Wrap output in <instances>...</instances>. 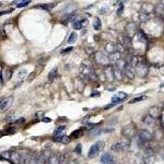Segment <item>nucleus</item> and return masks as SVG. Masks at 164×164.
Listing matches in <instances>:
<instances>
[{"label":"nucleus","mask_w":164,"mask_h":164,"mask_svg":"<svg viewBox=\"0 0 164 164\" xmlns=\"http://www.w3.org/2000/svg\"><path fill=\"white\" fill-rule=\"evenodd\" d=\"M138 57H133L130 61H128L126 69H125V73L130 79H133L136 74V66L138 62Z\"/></svg>","instance_id":"1"},{"label":"nucleus","mask_w":164,"mask_h":164,"mask_svg":"<svg viewBox=\"0 0 164 164\" xmlns=\"http://www.w3.org/2000/svg\"><path fill=\"white\" fill-rule=\"evenodd\" d=\"M103 141H98L95 144H93L89 149L88 152V158L89 159H94L97 156L99 155V153L102 151L103 148Z\"/></svg>","instance_id":"2"},{"label":"nucleus","mask_w":164,"mask_h":164,"mask_svg":"<svg viewBox=\"0 0 164 164\" xmlns=\"http://www.w3.org/2000/svg\"><path fill=\"white\" fill-rule=\"evenodd\" d=\"M94 60L95 62L102 66H108V64H110V57L109 56H107L106 54L101 52H98L94 55Z\"/></svg>","instance_id":"3"},{"label":"nucleus","mask_w":164,"mask_h":164,"mask_svg":"<svg viewBox=\"0 0 164 164\" xmlns=\"http://www.w3.org/2000/svg\"><path fill=\"white\" fill-rule=\"evenodd\" d=\"M149 68L147 65L143 62H138L136 66V74L139 77H144L147 76Z\"/></svg>","instance_id":"4"},{"label":"nucleus","mask_w":164,"mask_h":164,"mask_svg":"<svg viewBox=\"0 0 164 164\" xmlns=\"http://www.w3.org/2000/svg\"><path fill=\"white\" fill-rule=\"evenodd\" d=\"M129 146H130V142L129 141L116 142L111 146V149L113 150V152L118 153V152H122L124 150L127 149Z\"/></svg>","instance_id":"5"},{"label":"nucleus","mask_w":164,"mask_h":164,"mask_svg":"<svg viewBox=\"0 0 164 164\" xmlns=\"http://www.w3.org/2000/svg\"><path fill=\"white\" fill-rule=\"evenodd\" d=\"M139 140L142 143L149 142L152 139V134L147 130H140L137 134Z\"/></svg>","instance_id":"6"},{"label":"nucleus","mask_w":164,"mask_h":164,"mask_svg":"<svg viewBox=\"0 0 164 164\" xmlns=\"http://www.w3.org/2000/svg\"><path fill=\"white\" fill-rule=\"evenodd\" d=\"M13 101H14V97L11 96V95L2 99L1 102H0V109H1V111L3 112V111L8 109L12 104Z\"/></svg>","instance_id":"7"},{"label":"nucleus","mask_w":164,"mask_h":164,"mask_svg":"<svg viewBox=\"0 0 164 164\" xmlns=\"http://www.w3.org/2000/svg\"><path fill=\"white\" fill-rule=\"evenodd\" d=\"M127 93H125V92H118V93H116V94H114L113 97H112V103H114V104H116V103H119L122 102V101H124L126 99H127Z\"/></svg>","instance_id":"8"},{"label":"nucleus","mask_w":164,"mask_h":164,"mask_svg":"<svg viewBox=\"0 0 164 164\" xmlns=\"http://www.w3.org/2000/svg\"><path fill=\"white\" fill-rule=\"evenodd\" d=\"M137 32V28L135 23H129L126 26V36H128L130 39H132L133 36Z\"/></svg>","instance_id":"9"},{"label":"nucleus","mask_w":164,"mask_h":164,"mask_svg":"<svg viewBox=\"0 0 164 164\" xmlns=\"http://www.w3.org/2000/svg\"><path fill=\"white\" fill-rule=\"evenodd\" d=\"M80 72L87 78H91L92 76H94L93 72V67L89 65H83L80 69Z\"/></svg>","instance_id":"10"},{"label":"nucleus","mask_w":164,"mask_h":164,"mask_svg":"<svg viewBox=\"0 0 164 164\" xmlns=\"http://www.w3.org/2000/svg\"><path fill=\"white\" fill-rule=\"evenodd\" d=\"M122 133L126 137H133L135 135H136V129L133 126L131 125H128L126 126H125L122 129Z\"/></svg>","instance_id":"11"},{"label":"nucleus","mask_w":164,"mask_h":164,"mask_svg":"<svg viewBox=\"0 0 164 164\" xmlns=\"http://www.w3.org/2000/svg\"><path fill=\"white\" fill-rule=\"evenodd\" d=\"M100 162H102V164H116L114 160H113V157L108 153H103V154L101 156Z\"/></svg>","instance_id":"12"},{"label":"nucleus","mask_w":164,"mask_h":164,"mask_svg":"<svg viewBox=\"0 0 164 164\" xmlns=\"http://www.w3.org/2000/svg\"><path fill=\"white\" fill-rule=\"evenodd\" d=\"M88 25V20L83 19V20L77 21L73 23V28L75 30H81L83 27H85Z\"/></svg>","instance_id":"13"},{"label":"nucleus","mask_w":164,"mask_h":164,"mask_svg":"<svg viewBox=\"0 0 164 164\" xmlns=\"http://www.w3.org/2000/svg\"><path fill=\"white\" fill-rule=\"evenodd\" d=\"M104 48L105 51L109 54H113L116 52V44H114L113 43H108V44H106Z\"/></svg>","instance_id":"14"},{"label":"nucleus","mask_w":164,"mask_h":164,"mask_svg":"<svg viewBox=\"0 0 164 164\" xmlns=\"http://www.w3.org/2000/svg\"><path fill=\"white\" fill-rule=\"evenodd\" d=\"M126 64H127V62H126V60L121 58V59H119L118 61L115 63V67L118 68L119 70H121V71H125Z\"/></svg>","instance_id":"15"},{"label":"nucleus","mask_w":164,"mask_h":164,"mask_svg":"<svg viewBox=\"0 0 164 164\" xmlns=\"http://www.w3.org/2000/svg\"><path fill=\"white\" fill-rule=\"evenodd\" d=\"M60 162H61V159L59 156L57 154H53L50 156L47 161V164H60Z\"/></svg>","instance_id":"16"},{"label":"nucleus","mask_w":164,"mask_h":164,"mask_svg":"<svg viewBox=\"0 0 164 164\" xmlns=\"http://www.w3.org/2000/svg\"><path fill=\"white\" fill-rule=\"evenodd\" d=\"M104 75H105V79L108 80L109 81L113 80L114 79V72H113V69L108 67L104 71Z\"/></svg>","instance_id":"17"},{"label":"nucleus","mask_w":164,"mask_h":164,"mask_svg":"<svg viewBox=\"0 0 164 164\" xmlns=\"http://www.w3.org/2000/svg\"><path fill=\"white\" fill-rule=\"evenodd\" d=\"M149 115L152 116V117L154 119L158 118L159 116V108H157V107H155V106H153L152 108H150L149 110Z\"/></svg>","instance_id":"18"},{"label":"nucleus","mask_w":164,"mask_h":164,"mask_svg":"<svg viewBox=\"0 0 164 164\" xmlns=\"http://www.w3.org/2000/svg\"><path fill=\"white\" fill-rule=\"evenodd\" d=\"M113 72H114V79L116 80H122L123 79V71L119 70L118 68L114 67Z\"/></svg>","instance_id":"19"},{"label":"nucleus","mask_w":164,"mask_h":164,"mask_svg":"<svg viewBox=\"0 0 164 164\" xmlns=\"http://www.w3.org/2000/svg\"><path fill=\"white\" fill-rule=\"evenodd\" d=\"M57 76H58V69H57V67H54V69L51 70L50 72L48 73V78L50 81H53V80L56 79Z\"/></svg>","instance_id":"20"},{"label":"nucleus","mask_w":164,"mask_h":164,"mask_svg":"<svg viewBox=\"0 0 164 164\" xmlns=\"http://www.w3.org/2000/svg\"><path fill=\"white\" fill-rule=\"evenodd\" d=\"M156 11H157V14L159 15V17L164 19V4L162 2L157 5Z\"/></svg>","instance_id":"21"},{"label":"nucleus","mask_w":164,"mask_h":164,"mask_svg":"<svg viewBox=\"0 0 164 164\" xmlns=\"http://www.w3.org/2000/svg\"><path fill=\"white\" fill-rule=\"evenodd\" d=\"M93 27L95 31H100L102 29V22H101V20L99 19V17H95L94 18Z\"/></svg>","instance_id":"22"},{"label":"nucleus","mask_w":164,"mask_h":164,"mask_svg":"<svg viewBox=\"0 0 164 164\" xmlns=\"http://www.w3.org/2000/svg\"><path fill=\"white\" fill-rule=\"evenodd\" d=\"M121 53H119V52H116V53H114V54H111L109 57H110V62L111 63H116L119 59H121Z\"/></svg>","instance_id":"23"},{"label":"nucleus","mask_w":164,"mask_h":164,"mask_svg":"<svg viewBox=\"0 0 164 164\" xmlns=\"http://www.w3.org/2000/svg\"><path fill=\"white\" fill-rule=\"evenodd\" d=\"M24 164H38V156H31L25 160Z\"/></svg>","instance_id":"24"},{"label":"nucleus","mask_w":164,"mask_h":164,"mask_svg":"<svg viewBox=\"0 0 164 164\" xmlns=\"http://www.w3.org/2000/svg\"><path fill=\"white\" fill-rule=\"evenodd\" d=\"M146 98H147V97L144 96V95H140V96L136 97V98H133V99H131L130 102H129V103H130V104H133V103H136L141 102V101H143L144 99H146Z\"/></svg>","instance_id":"25"},{"label":"nucleus","mask_w":164,"mask_h":164,"mask_svg":"<svg viewBox=\"0 0 164 164\" xmlns=\"http://www.w3.org/2000/svg\"><path fill=\"white\" fill-rule=\"evenodd\" d=\"M77 40V34L76 32H71L70 34V36L68 38L67 43L68 44H74Z\"/></svg>","instance_id":"26"},{"label":"nucleus","mask_w":164,"mask_h":164,"mask_svg":"<svg viewBox=\"0 0 164 164\" xmlns=\"http://www.w3.org/2000/svg\"><path fill=\"white\" fill-rule=\"evenodd\" d=\"M154 118H153L152 116H149V115H148L144 118V123L145 124L149 125V126H153L154 124Z\"/></svg>","instance_id":"27"},{"label":"nucleus","mask_w":164,"mask_h":164,"mask_svg":"<svg viewBox=\"0 0 164 164\" xmlns=\"http://www.w3.org/2000/svg\"><path fill=\"white\" fill-rule=\"evenodd\" d=\"M27 76V71H26V69H23L21 71H18V73H17V78L21 80H23L25 79Z\"/></svg>","instance_id":"28"},{"label":"nucleus","mask_w":164,"mask_h":164,"mask_svg":"<svg viewBox=\"0 0 164 164\" xmlns=\"http://www.w3.org/2000/svg\"><path fill=\"white\" fill-rule=\"evenodd\" d=\"M102 132V130L99 129V128H95V129H93V130H91L90 132V137H96V136H99L100 134Z\"/></svg>","instance_id":"29"},{"label":"nucleus","mask_w":164,"mask_h":164,"mask_svg":"<svg viewBox=\"0 0 164 164\" xmlns=\"http://www.w3.org/2000/svg\"><path fill=\"white\" fill-rule=\"evenodd\" d=\"M56 6V4H50V3H47V4H42V5L37 6L38 8L44 9V10H50L51 8H54Z\"/></svg>","instance_id":"30"},{"label":"nucleus","mask_w":164,"mask_h":164,"mask_svg":"<svg viewBox=\"0 0 164 164\" xmlns=\"http://www.w3.org/2000/svg\"><path fill=\"white\" fill-rule=\"evenodd\" d=\"M31 0H21L20 1L19 3H17V8H23V7H26L29 4V3H31Z\"/></svg>","instance_id":"31"},{"label":"nucleus","mask_w":164,"mask_h":164,"mask_svg":"<svg viewBox=\"0 0 164 164\" xmlns=\"http://www.w3.org/2000/svg\"><path fill=\"white\" fill-rule=\"evenodd\" d=\"M16 120H17V117H16V116H15V115H11V114H10V115H8V116H6L5 117V121L8 122H15Z\"/></svg>","instance_id":"32"},{"label":"nucleus","mask_w":164,"mask_h":164,"mask_svg":"<svg viewBox=\"0 0 164 164\" xmlns=\"http://www.w3.org/2000/svg\"><path fill=\"white\" fill-rule=\"evenodd\" d=\"M116 51L119 52V53H122V52H124V47L121 44H116Z\"/></svg>","instance_id":"33"},{"label":"nucleus","mask_w":164,"mask_h":164,"mask_svg":"<svg viewBox=\"0 0 164 164\" xmlns=\"http://www.w3.org/2000/svg\"><path fill=\"white\" fill-rule=\"evenodd\" d=\"M70 140H71V139H70V137H68V136H64L63 137H62V140H61V142L62 143H63V144H68L69 142H70Z\"/></svg>","instance_id":"34"},{"label":"nucleus","mask_w":164,"mask_h":164,"mask_svg":"<svg viewBox=\"0 0 164 164\" xmlns=\"http://www.w3.org/2000/svg\"><path fill=\"white\" fill-rule=\"evenodd\" d=\"M6 132V134H8V135H11V134H13L16 132V130H15L14 127H10L8 128V130H4Z\"/></svg>","instance_id":"35"},{"label":"nucleus","mask_w":164,"mask_h":164,"mask_svg":"<svg viewBox=\"0 0 164 164\" xmlns=\"http://www.w3.org/2000/svg\"><path fill=\"white\" fill-rule=\"evenodd\" d=\"M123 10H124V7H123V5L120 6L118 8V9H117V11H116V14L118 15V16H120V15L122 14V12H123Z\"/></svg>","instance_id":"36"},{"label":"nucleus","mask_w":164,"mask_h":164,"mask_svg":"<svg viewBox=\"0 0 164 164\" xmlns=\"http://www.w3.org/2000/svg\"><path fill=\"white\" fill-rule=\"evenodd\" d=\"M13 11H14V8H10L9 11H2L0 12V15L3 16V15L4 14H8V13H11V12H12Z\"/></svg>","instance_id":"37"},{"label":"nucleus","mask_w":164,"mask_h":164,"mask_svg":"<svg viewBox=\"0 0 164 164\" xmlns=\"http://www.w3.org/2000/svg\"><path fill=\"white\" fill-rule=\"evenodd\" d=\"M76 152L78 153H81V150H82V146H81V144H77V147H76Z\"/></svg>","instance_id":"38"},{"label":"nucleus","mask_w":164,"mask_h":164,"mask_svg":"<svg viewBox=\"0 0 164 164\" xmlns=\"http://www.w3.org/2000/svg\"><path fill=\"white\" fill-rule=\"evenodd\" d=\"M127 1L128 0H117V1H116V4L119 6H122L125 3H126Z\"/></svg>","instance_id":"39"},{"label":"nucleus","mask_w":164,"mask_h":164,"mask_svg":"<svg viewBox=\"0 0 164 164\" xmlns=\"http://www.w3.org/2000/svg\"><path fill=\"white\" fill-rule=\"evenodd\" d=\"M100 92H93V93H91L90 97H93V98H97V97L100 96Z\"/></svg>","instance_id":"40"},{"label":"nucleus","mask_w":164,"mask_h":164,"mask_svg":"<svg viewBox=\"0 0 164 164\" xmlns=\"http://www.w3.org/2000/svg\"><path fill=\"white\" fill-rule=\"evenodd\" d=\"M15 122H16V123H17V124H22V123H24V122H25V118L21 117V118L16 120Z\"/></svg>","instance_id":"41"},{"label":"nucleus","mask_w":164,"mask_h":164,"mask_svg":"<svg viewBox=\"0 0 164 164\" xmlns=\"http://www.w3.org/2000/svg\"><path fill=\"white\" fill-rule=\"evenodd\" d=\"M73 50V47H68V48H65L64 50H62V53L63 54V53H67V52H71Z\"/></svg>","instance_id":"42"},{"label":"nucleus","mask_w":164,"mask_h":164,"mask_svg":"<svg viewBox=\"0 0 164 164\" xmlns=\"http://www.w3.org/2000/svg\"><path fill=\"white\" fill-rule=\"evenodd\" d=\"M42 122H44V123H49V122H51V119L48 118V117H44V118H42Z\"/></svg>","instance_id":"43"},{"label":"nucleus","mask_w":164,"mask_h":164,"mask_svg":"<svg viewBox=\"0 0 164 164\" xmlns=\"http://www.w3.org/2000/svg\"><path fill=\"white\" fill-rule=\"evenodd\" d=\"M67 164H77V162L75 161V160H71V161H69Z\"/></svg>","instance_id":"44"},{"label":"nucleus","mask_w":164,"mask_h":164,"mask_svg":"<svg viewBox=\"0 0 164 164\" xmlns=\"http://www.w3.org/2000/svg\"><path fill=\"white\" fill-rule=\"evenodd\" d=\"M160 87H161V88L164 87V82H162V83L161 85H160Z\"/></svg>","instance_id":"45"},{"label":"nucleus","mask_w":164,"mask_h":164,"mask_svg":"<svg viewBox=\"0 0 164 164\" xmlns=\"http://www.w3.org/2000/svg\"><path fill=\"white\" fill-rule=\"evenodd\" d=\"M162 3L164 4V0H162Z\"/></svg>","instance_id":"46"}]
</instances>
